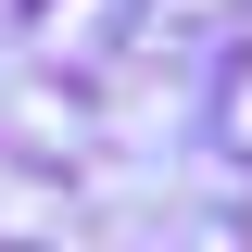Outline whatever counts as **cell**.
I'll use <instances>...</instances> for the list:
<instances>
[{
	"mask_svg": "<svg viewBox=\"0 0 252 252\" xmlns=\"http://www.w3.org/2000/svg\"><path fill=\"white\" fill-rule=\"evenodd\" d=\"M0 252H26V240H0Z\"/></svg>",
	"mask_w": 252,
	"mask_h": 252,
	"instance_id": "1",
	"label": "cell"
}]
</instances>
